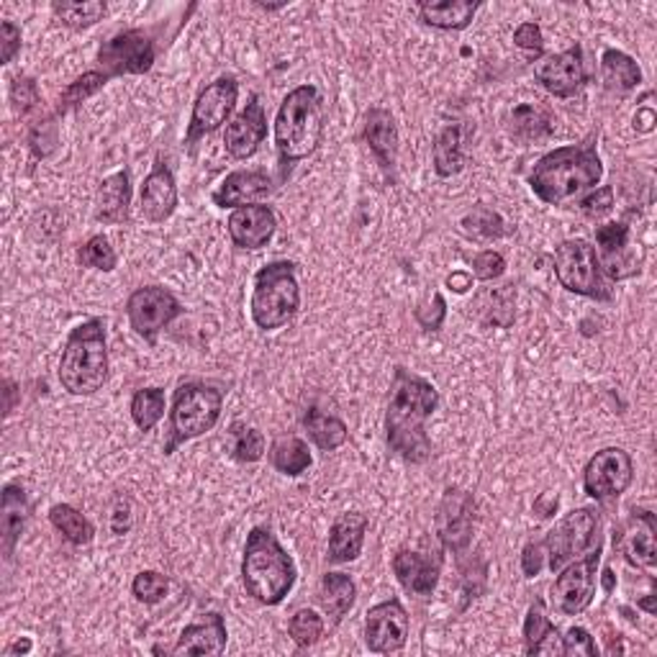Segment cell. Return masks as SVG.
I'll return each instance as SVG.
<instances>
[{
  "label": "cell",
  "mask_w": 657,
  "mask_h": 657,
  "mask_svg": "<svg viewBox=\"0 0 657 657\" xmlns=\"http://www.w3.org/2000/svg\"><path fill=\"white\" fill-rule=\"evenodd\" d=\"M440 406V390L421 375L394 367L390 396L386 409V440L394 455L409 465H424L432 457V440L427 434V421Z\"/></svg>",
  "instance_id": "obj_1"
},
{
  "label": "cell",
  "mask_w": 657,
  "mask_h": 657,
  "mask_svg": "<svg viewBox=\"0 0 657 657\" xmlns=\"http://www.w3.org/2000/svg\"><path fill=\"white\" fill-rule=\"evenodd\" d=\"M604 177V162L593 142L558 147L542 154L529 172V187L547 206L581 201Z\"/></svg>",
  "instance_id": "obj_2"
},
{
  "label": "cell",
  "mask_w": 657,
  "mask_h": 657,
  "mask_svg": "<svg viewBox=\"0 0 657 657\" xmlns=\"http://www.w3.org/2000/svg\"><path fill=\"white\" fill-rule=\"evenodd\" d=\"M324 139V100L316 85L303 83L293 88L276 114V150L280 180L293 164L309 160Z\"/></svg>",
  "instance_id": "obj_3"
},
{
  "label": "cell",
  "mask_w": 657,
  "mask_h": 657,
  "mask_svg": "<svg viewBox=\"0 0 657 657\" xmlns=\"http://www.w3.org/2000/svg\"><path fill=\"white\" fill-rule=\"evenodd\" d=\"M299 581V568L268 527L249 529L241 554V583L262 606H280Z\"/></svg>",
  "instance_id": "obj_4"
},
{
  "label": "cell",
  "mask_w": 657,
  "mask_h": 657,
  "mask_svg": "<svg viewBox=\"0 0 657 657\" xmlns=\"http://www.w3.org/2000/svg\"><path fill=\"white\" fill-rule=\"evenodd\" d=\"M106 322L100 316L85 319L67 334L60 357V386L69 396H96L108 380Z\"/></svg>",
  "instance_id": "obj_5"
},
{
  "label": "cell",
  "mask_w": 657,
  "mask_h": 657,
  "mask_svg": "<svg viewBox=\"0 0 657 657\" xmlns=\"http://www.w3.org/2000/svg\"><path fill=\"white\" fill-rule=\"evenodd\" d=\"M224 411V390L211 383L187 380L172 394L168 440L162 444L164 455H175L177 448L208 434L218 424Z\"/></svg>",
  "instance_id": "obj_6"
},
{
  "label": "cell",
  "mask_w": 657,
  "mask_h": 657,
  "mask_svg": "<svg viewBox=\"0 0 657 657\" xmlns=\"http://www.w3.org/2000/svg\"><path fill=\"white\" fill-rule=\"evenodd\" d=\"M301 309V286L295 262L276 260L255 272L249 314L260 332H278L291 324Z\"/></svg>",
  "instance_id": "obj_7"
},
{
  "label": "cell",
  "mask_w": 657,
  "mask_h": 657,
  "mask_svg": "<svg viewBox=\"0 0 657 657\" xmlns=\"http://www.w3.org/2000/svg\"><path fill=\"white\" fill-rule=\"evenodd\" d=\"M554 278L568 293L583 299L608 303L614 301V283H608L601 272L596 249L589 239H566L554 249Z\"/></svg>",
  "instance_id": "obj_8"
},
{
  "label": "cell",
  "mask_w": 657,
  "mask_h": 657,
  "mask_svg": "<svg viewBox=\"0 0 657 657\" xmlns=\"http://www.w3.org/2000/svg\"><path fill=\"white\" fill-rule=\"evenodd\" d=\"M596 542H601V516L596 508H573L542 539L547 568L558 573L562 566H568V562L589 552L591 547H596Z\"/></svg>",
  "instance_id": "obj_9"
},
{
  "label": "cell",
  "mask_w": 657,
  "mask_h": 657,
  "mask_svg": "<svg viewBox=\"0 0 657 657\" xmlns=\"http://www.w3.org/2000/svg\"><path fill=\"white\" fill-rule=\"evenodd\" d=\"M604 545L596 542L581 558L568 562L558 570V578L552 583V606L562 616H581L593 604L599 585V568Z\"/></svg>",
  "instance_id": "obj_10"
},
{
  "label": "cell",
  "mask_w": 657,
  "mask_h": 657,
  "mask_svg": "<svg viewBox=\"0 0 657 657\" xmlns=\"http://www.w3.org/2000/svg\"><path fill=\"white\" fill-rule=\"evenodd\" d=\"M239 100V83L234 75H222L198 93L193 104L191 121H187L185 147H195L231 121L234 108Z\"/></svg>",
  "instance_id": "obj_11"
},
{
  "label": "cell",
  "mask_w": 657,
  "mask_h": 657,
  "mask_svg": "<svg viewBox=\"0 0 657 657\" xmlns=\"http://www.w3.org/2000/svg\"><path fill=\"white\" fill-rule=\"evenodd\" d=\"M154 60H158V46L144 29L119 31L98 50L100 73L111 80L123 75H147L154 67Z\"/></svg>",
  "instance_id": "obj_12"
},
{
  "label": "cell",
  "mask_w": 657,
  "mask_h": 657,
  "mask_svg": "<svg viewBox=\"0 0 657 657\" xmlns=\"http://www.w3.org/2000/svg\"><path fill=\"white\" fill-rule=\"evenodd\" d=\"M183 303L175 299V293L162 286L137 288L127 301L129 326L150 344L158 342L160 332H164L175 319L183 316Z\"/></svg>",
  "instance_id": "obj_13"
},
{
  "label": "cell",
  "mask_w": 657,
  "mask_h": 657,
  "mask_svg": "<svg viewBox=\"0 0 657 657\" xmlns=\"http://www.w3.org/2000/svg\"><path fill=\"white\" fill-rule=\"evenodd\" d=\"M635 481V460L622 448H604L583 467L585 496L606 504L616 500Z\"/></svg>",
  "instance_id": "obj_14"
},
{
  "label": "cell",
  "mask_w": 657,
  "mask_h": 657,
  "mask_svg": "<svg viewBox=\"0 0 657 657\" xmlns=\"http://www.w3.org/2000/svg\"><path fill=\"white\" fill-rule=\"evenodd\" d=\"M593 249L608 283H622L643 272V252L632 245V226L627 222L601 224Z\"/></svg>",
  "instance_id": "obj_15"
},
{
  "label": "cell",
  "mask_w": 657,
  "mask_h": 657,
  "mask_svg": "<svg viewBox=\"0 0 657 657\" xmlns=\"http://www.w3.org/2000/svg\"><path fill=\"white\" fill-rule=\"evenodd\" d=\"M434 529L442 550L463 554L473 542L475 529V498L463 488H448L437 506Z\"/></svg>",
  "instance_id": "obj_16"
},
{
  "label": "cell",
  "mask_w": 657,
  "mask_h": 657,
  "mask_svg": "<svg viewBox=\"0 0 657 657\" xmlns=\"http://www.w3.org/2000/svg\"><path fill=\"white\" fill-rule=\"evenodd\" d=\"M411 620L401 599L390 596L365 614V645L375 655L401 653L409 643Z\"/></svg>",
  "instance_id": "obj_17"
},
{
  "label": "cell",
  "mask_w": 657,
  "mask_h": 657,
  "mask_svg": "<svg viewBox=\"0 0 657 657\" xmlns=\"http://www.w3.org/2000/svg\"><path fill=\"white\" fill-rule=\"evenodd\" d=\"M535 80L554 98H573L589 83V69H585L583 46L573 44L560 54H547L537 60Z\"/></svg>",
  "instance_id": "obj_18"
},
{
  "label": "cell",
  "mask_w": 657,
  "mask_h": 657,
  "mask_svg": "<svg viewBox=\"0 0 657 657\" xmlns=\"http://www.w3.org/2000/svg\"><path fill=\"white\" fill-rule=\"evenodd\" d=\"M655 535L657 521L650 508H632L622 527L614 531V550H620L632 568L653 570L657 566Z\"/></svg>",
  "instance_id": "obj_19"
},
{
  "label": "cell",
  "mask_w": 657,
  "mask_h": 657,
  "mask_svg": "<svg viewBox=\"0 0 657 657\" xmlns=\"http://www.w3.org/2000/svg\"><path fill=\"white\" fill-rule=\"evenodd\" d=\"M268 139V116H265V108L260 104V96L252 93L247 98V106L234 116V119L226 123L224 131V150L231 160H252L260 147Z\"/></svg>",
  "instance_id": "obj_20"
},
{
  "label": "cell",
  "mask_w": 657,
  "mask_h": 657,
  "mask_svg": "<svg viewBox=\"0 0 657 657\" xmlns=\"http://www.w3.org/2000/svg\"><path fill=\"white\" fill-rule=\"evenodd\" d=\"M226 229H229V239L234 247L245 249V252H260L276 237L278 216L265 203H255V206L231 211Z\"/></svg>",
  "instance_id": "obj_21"
},
{
  "label": "cell",
  "mask_w": 657,
  "mask_h": 657,
  "mask_svg": "<svg viewBox=\"0 0 657 657\" xmlns=\"http://www.w3.org/2000/svg\"><path fill=\"white\" fill-rule=\"evenodd\" d=\"M177 203L180 193L175 175H172L170 164L158 158L139 191V211L150 224H164L177 211Z\"/></svg>",
  "instance_id": "obj_22"
},
{
  "label": "cell",
  "mask_w": 657,
  "mask_h": 657,
  "mask_svg": "<svg viewBox=\"0 0 657 657\" xmlns=\"http://www.w3.org/2000/svg\"><path fill=\"white\" fill-rule=\"evenodd\" d=\"M390 568H394L396 581L401 583V589L411 596H432L440 585L442 575V554H429L413 552V550H398L390 560Z\"/></svg>",
  "instance_id": "obj_23"
},
{
  "label": "cell",
  "mask_w": 657,
  "mask_h": 657,
  "mask_svg": "<svg viewBox=\"0 0 657 657\" xmlns=\"http://www.w3.org/2000/svg\"><path fill=\"white\" fill-rule=\"evenodd\" d=\"M272 191V177L265 170H234L222 180L211 201L216 208H245L262 203Z\"/></svg>",
  "instance_id": "obj_24"
},
{
  "label": "cell",
  "mask_w": 657,
  "mask_h": 657,
  "mask_svg": "<svg viewBox=\"0 0 657 657\" xmlns=\"http://www.w3.org/2000/svg\"><path fill=\"white\" fill-rule=\"evenodd\" d=\"M226 643H229V632H226V622L218 612L201 614L198 620L187 624V627L180 632L175 655H211L218 657L224 655Z\"/></svg>",
  "instance_id": "obj_25"
},
{
  "label": "cell",
  "mask_w": 657,
  "mask_h": 657,
  "mask_svg": "<svg viewBox=\"0 0 657 657\" xmlns=\"http://www.w3.org/2000/svg\"><path fill=\"white\" fill-rule=\"evenodd\" d=\"M363 139L365 144L370 147L375 160L386 172L388 177H394L396 162H398V123L396 116L388 111V108H370L365 114V127H363Z\"/></svg>",
  "instance_id": "obj_26"
},
{
  "label": "cell",
  "mask_w": 657,
  "mask_h": 657,
  "mask_svg": "<svg viewBox=\"0 0 657 657\" xmlns=\"http://www.w3.org/2000/svg\"><path fill=\"white\" fill-rule=\"evenodd\" d=\"M370 529V519L359 511L340 514L328 527V542H326V560L334 566L357 560L363 554L365 535Z\"/></svg>",
  "instance_id": "obj_27"
},
{
  "label": "cell",
  "mask_w": 657,
  "mask_h": 657,
  "mask_svg": "<svg viewBox=\"0 0 657 657\" xmlns=\"http://www.w3.org/2000/svg\"><path fill=\"white\" fill-rule=\"evenodd\" d=\"M31 519V504L26 488L21 483H6L3 496H0V539H3V558L13 560L15 545L21 542V535L26 531Z\"/></svg>",
  "instance_id": "obj_28"
},
{
  "label": "cell",
  "mask_w": 657,
  "mask_h": 657,
  "mask_svg": "<svg viewBox=\"0 0 657 657\" xmlns=\"http://www.w3.org/2000/svg\"><path fill=\"white\" fill-rule=\"evenodd\" d=\"M131 218V172L119 170L98 185L96 222L106 226L129 224Z\"/></svg>",
  "instance_id": "obj_29"
},
{
  "label": "cell",
  "mask_w": 657,
  "mask_h": 657,
  "mask_svg": "<svg viewBox=\"0 0 657 657\" xmlns=\"http://www.w3.org/2000/svg\"><path fill=\"white\" fill-rule=\"evenodd\" d=\"M471 309L483 326L508 328L516 319V288L511 283L486 288V291L475 295Z\"/></svg>",
  "instance_id": "obj_30"
},
{
  "label": "cell",
  "mask_w": 657,
  "mask_h": 657,
  "mask_svg": "<svg viewBox=\"0 0 657 657\" xmlns=\"http://www.w3.org/2000/svg\"><path fill=\"white\" fill-rule=\"evenodd\" d=\"M601 80L614 96H627L643 85V69L637 60L622 50H604L601 54Z\"/></svg>",
  "instance_id": "obj_31"
},
{
  "label": "cell",
  "mask_w": 657,
  "mask_h": 657,
  "mask_svg": "<svg viewBox=\"0 0 657 657\" xmlns=\"http://www.w3.org/2000/svg\"><path fill=\"white\" fill-rule=\"evenodd\" d=\"M481 3L471 0H444V3H419L417 13L421 23L437 31H463L473 23Z\"/></svg>",
  "instance_id": "obj_32"
},
{
  "label": "cell",
  "mask_w": 657,
  "mask_h": 657,
  "mask_svg": "<svg viewBox=\"0 0 657 657\" xmlns=\"http://www.w3.org/2000/svg\"><path fill=\"white\" fill-rule=\"evenodd\" d=\"M319 604L328 620L340 624L357 604V583L347 573L328 570L322 578V589H319Z\"/></svg>",
  "instance_id": "obj_33"
},
{
  "label": "cell",
  "mask_w": 657,
  "mask_h": 657,
  "mask_svg": "<svg viewBox=\"0 0 657 657\" xmlns=\"http://www.w3.org/2000/svg\"><path fill=\"white\" fill-rule=\"evenodd\" d=\"M432 164L440 177H455L465 170V154H463V129L460 123H450L440 131V137L432 144Z\"/></svg>",
  "instance_id": "obj_34"
},
{
  "label": "cell",
  "mask_w": 657,
  "mask_h": 657,
  "mask_svg": "<svg viewBox=\"0 0 657 657\" xmlns=\"http://www.w3.org/2000/svg\"><path fill=\"white\" fill-rule=\"evenodd\" d=\"M303 429L309 432V440L322 452H334L349 440V429L340 417L326 413L322 409H309L303 417Z\"/></svg>",
  "instance_id": "obj_35"
},
{
  "label": "cell",
  "mask_w": 657,
  "mask_h": 657,
  "mask_svg": "<svg viewBox=\"0 0 657 657\" xmlns=\"http://www.w3.org/2000/svg\"><path fill=\"white\" fill-rule=\"evenodd\" d=\"M270 465L276 467L280 475H288V478H299L314 465V457H311L309 444L301 440V437H280V440L272 442L268 452Z\"/></svg>",
  "instance_id": "obj_36"
},
{
  "label": "cell",
  "mask_w": 657,
  "mask_h": 657,
  "mask_svg": "<svg viewBox=\"0 0 657 657\" xmlns=\"http://www.w3.org/2000/svg\"><path fill=\"white\" fill-rule=\"evenodd\" d=\"M50 524L60 531L62 539L73 547H85L96 539V527H93V521L69 504H54L50 508Z\"/></svg>",
  "instance_id": "obj_37"
},
{
  "label": "cell",
  "mask_w": 657,
  "mask_h": 657,
  "mask_svg": "<svg viewBox=\"0 0 657 657\" xmlns=\"http://www.w3.org/2000/svg\"><path fill=\"white\" fill-rule=\"evenodd\" d=\"M508 121H511V134L521 142H539L552 134V116L539 104H519Z\"/></svg>",
  "instance_id": "obj_38"
},
{
  "label": "cell",
  "mask_w": 657,
  "mask_h": 657,
  "mask_svg": "<svg viewBox=\"0 0 657 657\" xmlns=\"http://www.w3.org/2000/svg\"><path fill=\"white\" fill-rule=\"evenodd\" d=\"M129 411H131V421H134L139 432L144 434L152 432V429L164 419V413H168V398H164V390L158 386L137 390V394L131 396Z\"/></svg>",
  "instance_id": "obj_39"
},
{
  "label": "cell",
  "mask_w": 657,
  "mask_h": 657,
  "mask_svg": "<svg viewBox=\"0 0 657 657\" xmlns=\"http://www.w3.org/2000/svg\"><path fill=\"white\" fill-rule=\"evenodd\" d=\"M52 13L62 26L69 31H85L104 21L108 6L104 0H88V3H69V0H54Z\"/></svg>",
  "instance_id": "obj_40"
},
{
  "label": "cell",
  "mask_w": 657,
  "mask_h": 657,
  "mask_svg": "<svg viewBox=\"0 0 657 657\" xmlns=\"http://www.w3.org/2000/svg\"><path fill=\"white\" fill-rule=\"evenodd\" d=\"M265 448H268V442L257 427H247L245 421H234L229 427V452L237 463H260Z\"/></svg>",
  "instance_id": "obj_41"
},
{
  "label": "cell",
  "mask_w": 657,
  "mask_h": 657,
  "mask_svg": "<svg viewBox=\"0 0 657 657\" xmlns=\"http://www.w3.org/2000/svg\"><path fill=\"white\" fill-rule=\"evenodd\" d=\"M460 226H463L465 237L473 241H496V239H504L508 234L504 216H500L498 211L486 208V206L473 208L471 214L463 216Z\"/></svg>",
  "instance_id": "obj_42"
},
{
  "label": "cell",
  "mask_w": 657,
  "mask_h": 657,
  "mask_svg": "<svg viewBox=\"0 0 657 657\" xmlns=\"http://www.w3.org/2000/svg\"><path fill=\"white\" fill-rule=\"evenodd\" d=\"M108 83H111V77H108L106 73H100V69H88V73H83L75 83H69L67 88L62 90L60 106L54 114L62 116V114L73 111V108H77V106H83L85 100L104 90Z\"/></svg>",
  "instance_id": "obj_43"
},
{
  "label": "cell",
  "mask_w": 657,
  "mask_h": 657,
  "mask_svg": "<svg viewBox=\"0 0 657 657\" xmlns=\"http://www.w3.org/2000/svg\"><path fill=\"white\" fill-rule=\"evenodd\" d=\"M288 637L293 639L299 650H309L324 637V620L314 608H299L288 622Z\"/></svg>",
  "instance_id": "obj_44"
},
{
  "label": "cell",
  "mask_w": 657,
  "mask_h": 657,
  "mask_svg": "<svg viewBox=\"0 0 657 657\" xmlns=\"http://www.w3.org/2000/svg\"><path fill=\"white\" fill-rule=\"evenodd\" d=\"M554 627L550 616H547V606L542 599H535V604L527 608V616H524V627H521V635H524V653L527 655H535L537 645L542 643V639L554 632Z\"/></svg>",
  "instance_id": "obj_45"
},
{
  "label": "cell",
  "mask_w": 657,
  "mask_h": 657,
  "mask_svg": "<svg viewBox=\"0 0 657 657\" xmlns=\"http://www.w3.org/2000/svg\"><path fill=\"white\" fill-rule=\"evenodd\" d=\"M77 262L90 270L114 272L116 265H119V255H116L111 241L96 234V237H90L80 249H77Z\"/></svg>",
  "instance_id": "obj_46"
},
{
  "label": "cell",
  "mask_w": 657,
  "mask_h": 657,
  "mask_svg": "<svg viewBox=\"0 0 657 657\" xmlns=\"http://www.w3.org/2000/svg\"><path fill=\"white\" fill-rule=\"evenodd\" d=\"M170 591V581L168 575L158 573V570H142L134 581H131V596H134L139 604H147V606H154L164 601Z\"/></svg>",
  "instance_id": "obj_47"
},
{
  "label": "cell",
  "mask_w": 657,
  "mask_h": 657,
  "mask_svg": "<svg viewBox=\"0 0 657 657\" xmlns=\"http://www.w3.org/2000/svg\"><path fill=\"white\" fill-rule=\"evenodd\" d=\"M11 104H13V111L19 116H29V114L39 111V106H42V93H39V85L34 77H29V75L13 77Z\"/></svg>",
  "instance_id": "obj_48"
},
{
  "label": "cell",
  "mask_w": 657,
  "mask_h": 657,
  "mask_svg": "<svg viewBox=\"0 0 657 657\" xmlns=\"http://www.w3.org/2000/svg\"><path fill=\"white\" fill-rule=\"evenodd\" d=\"M57 139H60L57 137V114L44 116V119L36 121L29 131L31 154H34L36 160L50 158V154L54 152V147H57Z\"/></svg>",
  "instance_id": "obj_49"
},
{
  "label": "cell",
  "mask_w": 657,
  "mask_h": 657,
  "mask_svg": "<svg viewBox=\"0 0 657 657\" xmlns=\"http://www.w3.org/2000/svg\"><path fill=\"white\" fill-rule=\"evenodd\" d=\"M506 272V257L496 252V249H483L473 257V272L471 276L481 283H493Z\"/></svg>",
  "instance_id": "obj_50"
},
{
  "label": "cell",
  "mask_w": 657,
  "mask_h": 657,
  "mask_svg": "<svg viewBox=\"0 0 657 657\" xmlns=\"http://www.w3.org/2000/svg\"><path fill=\"white\" fill-rule=\"evenodd\" d=\"M562 655L568 657H599L596 637L585 627H570L562 637Z\"/></svg>",
  "instance_id": "obj_51"
},
{
  "label": "cell",
  "mask_w": 657,
  "mask_h": 657,
  "mask_svg": "<svg viewBox=\"0 0 657 657\" xmlns=\"http://www.w3.org/2000/svg\"><path fill=\"white\" fill-rule=\"evenodd\" d=\"M578 208H581V214L589 216V218H601V216L612 214L614 187L612 185L593 187V191H589L581 201H578Z\"/></svg>",
  "instance_id": "obj_52"
},
{
  "label": "cell",
  "mask_w": 657,
  "mask_h": 657,
  "mask_svg": "<svg viewBox=\"0 0 657 657\" xmlns=\"http://www.w3.org/2000/svg\"><path fill=\"white\" fill-rule=\"evenodd\" d=\"M413 319H417V324L424 328V332H440L444 319H448V301H444V295L434 293L432 301L413 311Z\"/></svg>",
  "instance_id": "obj_53"
},
{
  "label": "cell",
  "mask_w": 657,
  "mask_h": 657,
  "mask_svg": "<svg viewBox=\"0 0 657 657\" xmlns=\"http://www.w3.org/2000/svg\"><path fill=\"white\" fill-rule=\"evenodd\" d=\"M514 44L527 54H531L535 60H542L545 36H542V29H539V23L537 21L519 23V26H516V31H514Z\"/></svg>",
  "instance_id": "obj_54"
},
{
  "label": "cell",
  "mask_w": 657,
  "mask_h": 657,
  "mask_svg": "<svg viewBox=\"0 0 657 657\" xmlns=\"http://www.w3.org/2000/svg\"><path fill=\"white\" fill-rule=\"evenodd\" d=\"M108 527H111L116 537L129 535L131 527H134V504H131V498L123 496V493H119V496L114 498L111 516H108Z\"/></svg>",
  "instance_id": "obj_55"
},
{
  "label": "cell",
  "mask_w": 657,
  "mask_h": 657,
  "mask_svg": "<svg viewBox=\"0 0 657 657\" xmlns=\"http://www.w3.org/2000/svg\"><path fill=\"white\" fill-rule=\"evenodd\" d=\"M21 52V29L13 21H0V65H11Z\"/></svg>",
  "instance_id": "obj_56"
},
{
  "label": "cell",
  "mask_w": 657,
  "mask_h": 657,
  "mask_svg": "<svg viewBox=\"0 0 657 657\" xmlns=\"http://www.w3.org/2000/svg\"><path fill=\"white\" fill-rule=\"evenodd\" d=\"M547 568V554L542 539L539 542H527L521 550V573L524 578H537Z\"/></svg>",
  "instance_id": "obj_57"
},
{
  "label": "cell",
  "mask_w": 657,
  "mask_h": 657,
  "mask_svg": "<svg viewBox=\"0 0 657 657\" xmlns=\"http://www.w3.org/2000/svg\"><path fill=\"white\" fill-rule=\"evenodd\" d=\"M558 508H560L558 493H539L535 498V506H531V511H535L539 519H552V516L558 514Z\"/></svg>",
  "instance_id": "obj_58"
},
{
  "label": "cell",
  "mask_w": 657,
  "mask_h": 657,
  "mask_svg": "<svg viewBox=\"0 0 657 657\" xmlns=\"http://www.w3.org/2000/svg\"><path fill=\"white\" fill-rule=\"evenodd\" d=\"M635 131H639V134H650V131L655 129V111L650 106H643V108H637V114H635Z\"/></svg>",
  "instance_id": "obj_59"
},
{
  "label": "cell",
  "mask_w": 657,
  "mask_h": 657,
  "mask_svg": "<svg viewBox=\"0 0 657 657\" xmlns=\"http://www.w3.org/2000/svg\"><path fill=\"white\" fill-rule=\"evenodd\" d=\"M448 286L455 293H467L473 288V276L471 272H452V276L448 278Z\"/></svg>",
  "instance_id": "obj_60"
},
{
  "label": "cell",
  "mask_w": 657,
  "mask_h": 657,
  "mask_svg": "<svg viewBox=\"0 0 657 657\" xmlns=\"http://www.w3.org/2000/svg\"><path fill=\"white\" fill-rule=\"evenodd\" d=\"M31 647H34V645H31V639L23 637V639H19V643H13L11 647H8L6 655H19V653H21V655H29V653H31Z\"/></svg>",
  "instance_id": "obj_61"
},
{
  "label": "cell",
  "mask_w": 657,
  "mask_h": 657,
  "mask_svg": "<svg viewBox=\"0 0 657 657\" xmlns=\"http://www.w3.org/2000/svg\"><path fill=\"white\" fill-rule=\"evenodd\" d=\"M655 599H657V596H655V593H647V596H645V599H639V601H637V608H643V612H647V614H650V616H655V614H657Z\"/></svg>",
  "instance_id": "obj_62"
},
{
  "label": "cell",
  "mask_w": 657,
  "mask_h": 657,
  "mask_svg": "<svg viewBox=\"0 0 657 657\" xmlns=\"http://www.w3.org/2000/svg\"><path fill=\"white\" fill-rule=\"evenodd\" d=\"M599 578H601V583H604V591L612 593L614 591V573H612V570L606 568L604 575H599Z\"/></svg>",
  "instance_id": "obj_63"
},
{
  "label": "cell",
  "mask_w": 657,
  "mask_h": 657,
  "mask_svg": "<svg viewBox=\"0 0 657 657\" xmlns=\"http://www.w3.org/2000/svg\"><path fill=\"white\" fill-rule=\"evenodd\" d=\"M257 8H262V11L272 13V11H280V8H286V3H280V6H257Z\"/></svg>",
  "instance_id": "obj_64"
}]
</instances>
